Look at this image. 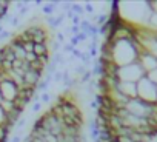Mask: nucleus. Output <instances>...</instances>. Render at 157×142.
Listing matches in <instances>:
<instances>
[{"mask_svg": "<svg viewBox=\"0 0 157 142\" xmlns=\"http://www.w3.org/2000/svg\"><path fill=\"white\" fill-rule=\"evenodd\" d=\"M125 108H126L128 113L132 114V116H137V117H142V119H149V117L152 116V113H154L155 105L148 104V102L142 101L140 97H136V99H131V101L126 104Z\"/></svg>", "mask_w": 157, "mask_h": 142, "instance_id": "nucleus-1", "label": "nucleus"}, {"mask_svg": "<svg viewBox=\"0 0 157 142\" xmlns=\"http://www.w3.org/2000/svg\"><path fill=\"white\" fill-rule=\"evenodd\" d=\"M26 33L33 37V42L34 43H46V39H48V34L45 31L43 26L40 25H31L26 28Z\"/></svg>", "mask_w": 157, "mask_h": 142, "instance_id": "nucleus-2", "label": "nucleus"}, {"mask_svg": "<svg viewBox=\"0 0 157 142\" xmlns=\"http://www.w3.org/2000/svg\"><path fill=\"white\" fill-rule=\"evenodd\" d=\"M23 81H25V87H31V88H36L37 84L42 81V71H37V69H29L25 73L23 76Z\"/></svg>", "mask_w": 157, "mask_h": 142, "instance_id": "nucleus-3", "label": "nucleus"}, {"mask_svg": "<svg viewBox=\"0 0 157 142\" xmlns=\"http://www.w3.org/2000/svg\"><path fill=\"white\" fill-rule=\"evenodd\" d=\"M119 91H122L126 97L129 99H136L139 97V93H137V84L136 82H120L119 87H117Z\"/></svg>", "mask_w": 157, "mask_h": 142, "instance_id": "nucleus-4", "label": "nucleus"}, {"mask_svg": "<svg viewBox=\"0 0 157 142\" xmlns=\"http://www.w3.org/2000/svg\"><path fill=\"white\" fill-rule=\"evenodd\" d=\"M37 57L40 56H46L48 53V43H34V51H33Z\"/></svg>", "mask_w": 157, "mask_h": 142, "instance_id": "nucleus-5", "label": "nucleus"}, {"mask_svg": "<svg viewBox=\"0 0 157 142\" xmlns=\"http://www.w3.org/2000/svg\"><path fill=\"white\" fill-rule=\"evenodd\" d=\"M48 87H49V82H48L46 79H42V81H40V82L37 84L36 90H37V91H40V93H46Z\"/></svg>", "mask_w": 157, "mask_h": 142, "instance_id": "nucleus-6", "label": "nucleus"}, {"mask_svg": "<svg viewBox=\"0 0 157 142\" xmlns=\"http://www.w3.org/2000/svg\"><path fill=\"white\" fill-rule=\"evenodd\" d=\"M86 34H88V37H96L97 34H100V26H97V25L93 23V25L90 26V30H88Z\"/></svg>", "mask_w": 157, "mask_h": 142, "instance_id": "nucleus-7", "label": "nucleus"}, {"mask_svg": "<svg viewBox=\"0 0 157 142\" xmlns=\"http://www.w3.org/2000/svg\"><path fill=\"white\" fill-rule=\"evenodd\" d=\"M91 79H93V73H91V69H90V71H86L82 77H78V84H88Z\"/></svg>", "mask_w": 157, "mask_h": 142, "instance_id": "nucleus-8", "label": "nucleus"}, {"mask_svg": "<svg viewBox=\"0 0 157 142\" xmlns=\"http://www.w3.org/2000/svg\"><path fill=\"white\" fill-rule=\"evenodd\" d=\"M93 23H91V20H88V19H82V22H80V31H83V33H88V30H90V26H91Z\"/></svg>", "mask_w": 157, "mask_h": 142, "instance_id": "nucleus-9", "label": "nucleus"}, {"mask_svg": "<svg viewBox=\"0 0 157 142\" xmlns=\"http://www.w3.org/2000/svg\"><path fill=\"white\" fill-rule=\"evenodd\" d=\"M56 71H57V63L54 60H51L48 63V66H46V74H54Z\"/></svg>", "mask_w": 157, "mask_h": 142, "instance_id": "nucleus-10", "label": "nucleus"}, {"mask_svg": "<svg viewBox=\"0 0 157 142\" xmlns=\"http://www.w3.org/2000/svg\"><path fill=\"white\" fill-rule=\"evenodd\" d=\"M74 71H75V74H77L78 77H82V76H83V74L86 73V68H85V65L82 63V65H78V66H75V69H74Z\"/></svg>", "mask_w": 157, "mask_h": 142, "instance_id": "nucleus-11", "label": "nucleus"}, {"mask_svg": "<svg viewBox=\"0 0 157 142\" xmlns=\"http://www.w3.org/2000/svg\"><path fill=\"white\" fill-rule=\"evenodd\" d=\"M37 60L40 62V65H43L45 68L48 66V63L51 62V59H49V54H46V56H40V57H37Z\"/></svg>", "mask_w": 157, "mask_h": 142, "instance_id": "nucleus-12", "label": "nucleus"}, {"mask_svg": "<svg viewBox=\"0 0 157 142\" xmlns=\"http://www.w3.org/2000/svg\"><path fill=\"white\" fill-rule=\"evenodd\" d=\"M90 57H99V46L96 45H90Z\"/></svg>", "mask_w": 157, "mask_h": 142, "instance_id": "nucleus-13", "label": "nucleus"}, {"mask_svg": "<svg viewBox=\"0 0 157 142\" xmlns=\"http://www.w3.org/2000/svg\"><path fill=\"white\" fill-rule=\"evenodd\" d=\"M51 102V94L49 93H42L40 94V104H49Z\"/></svg>", "mask_w": 157, "mask_h": 142, "instance_id": "nucleus-14", "label": "nucleus"}, {"mask_svg": "<svg viewBox=\"0 0 157 142\" xmlns=\"http://www.w3.org/2000/svg\"><path fill=\"white\" fill-rule=\"evenodd\" d=\"M52 81H54V82H57V84H59V82H63V73H62V71H59V69L56 71Z\"/></svg>", "mask_w": 157, "mask_h": 142, "instance_id": "nucleus-15", "label": "nucleus"}, {"mask_svg": "<svg viewBox=\"0 0 157 142\" xmlns=\"http://www.w3.org/2000/svg\"><path fill=\"white\" fill-rule=\"evenodd\" d=\"M66 17H65V13L63 14H59V16H56V28L57 26H60L62 23H63V20H65Z\"/></svg>", "mask_w": 157, "mask_h": 142, "instance_id": "nucleus-16", "label": "nucleus"}, {"mask_svg": "<svg viewBox=\"0 0 157 142\" xmlns=\"http://www.w3.org/2000/svg\"><path fill=\"white\" fill-rule=\"evenodd\" d=\"M62 48H63V53H71L72 54V51H74V46L71 43H65Z\"/></svg>", "mask_w": 157, "mask_h": 142, "instance_id": "nucleus-17", "label": "nucleus"}, {"mask_svg": "<svg viewBox=\"0 0 157 142\" xmlns=\"http://www.w3.org/2000/svg\"><path fill=\"white\" fill-rule=\"evenodd\" d=\"M40 108H42V104H40V102H34V104L31 105V111H33V113L40 111Z\"/></svg>", "mask_w": 157, "mask_h": 142, "instance_id": "nucleus-18", "label": "nucleus"}, {"mask_svg": "<svg viewBox=\"0 0 157 142\" xmlns=\"http://www.w3.org/2000/svg\"><path fill=\"white\" fill-rule=\"evenodd\" d=\"M75 37L78 39V42H85L86 39H90V37H88V34H86V33H83V31H82L80 34H78V36H75Z\"/></svg>", "mask_w": 157, "mask_h": 142, "instance_id": "nucleus-19", "label": "nucleus"}, {"mask_svg": "<svg viewBox=\"0 0 157 142\" xmlns=\"http://www.w3.org/2000/svg\"><path fill=\"white\" fill-rule=\"evenodd\" d=\"M90 107H91L93 110H96V111H99V108H100V104H99V102H97V101L94 99V101H91V102H90Z\"/></svg>", "mask_w": 157, "mask_h": 142, "instance_id": "nucleus-20", "label": "nucleus"}, {"mask_svg": "<svg viewBox=\"0 0 157 142\" xmlns=\"http://www.w3.org/2000/svg\"><path fill=\"white\" fill-rule=\"evenodd\" d=\"M72 57H74V59H80V57H82V51L78 49V48H74V51H72Z\"/></svg>", "mask_w": 157, "mask_h": 142, "instance_id": "nucleus-21", "label": "nucleus"}, {"mask_svg": "<svg viewBox=\"0 0 157 142\" xmlns=\"http://www.w3.org/2000/svg\"><path fill=\"white\" fill-rule=\"evenodd\" d=\"M71 6H72V3H62V5H60V8L65 11V14H66L68 11H71Z\"/></svg>", "mask_w": 157, "mask_h": 142, "instance_id": "nucleus-22", "label": "nucleus"}, {"mask_svg": "<svg viewBox=\"0 0 157 142\" xmlns=\"http://www.w3.org/2000/svg\"><path fill=\"white\" fill-rule=\"evenodd\" d=\"M83 10H85L86 13H90V14H94V6H93L91 3H86V5L83 6Z\"/></svg>", "mask_w": 157, "mask_h": 142, "instance_id": "nucleus-23", "label": "nucleus"}, {"mask_svg": "<svg viewBox=\"0 0 157 142\" xmlns=\"http://www.w3.org/2000/svg\"><path fill=\"white\" fill-rule=\"evenodd\" d=\"M56 40H57L59 43H63V40H65V36H63V33H62V31H59V33L56 34Z\"/></svg>", "mask_w": 157, "mask_h": 142, "instance_id": "nucleus-24", "label": "nucleus"}, {"mask_svg": "<svg viewBox=\"0 0 157 142\" xmlns=\"http://www.w3.org/2000/svg\"><path fill=\"white\" fill-rule=\"evenodd\" d=\"M69 43H71L74 48H77V45L80 43V42H78V39H77V37H69Z\"/></svg>", "mask_w": 157, "mask_h": 142, "instance_id": "nucleus-25", "label": "nucleus"}, {"mask_svg": "<svg viewBox=\"0 0 157 142\" xmlns=\"http://www.w3.org/2000/svg\"><path fill=\"white\" fill-rule=\"evenodd\" d=\"M60 48H62V43H59L57 40H54V42H52V51L57 53V49H60Z\"/></svg>", "mask_w": 157, "mask_h": 142, "instance_id": "nucleus-26", "label": "nucleus"}, {"mask_svg": "<svg viewBox=\"0 0 157 142\" xmlns=\"http://www.w3.org/2000/svg\"><path fill=\"white\" fill-rule=\"evenodd\" d=\"M28 10H29V6H23V8L19 11V17H23V16L28 13Z\"/></svg>", "mask_w": 157, "mask_h": 142, "instance_id": "nucleus-27", "label": "nucleus"}, {"mask_svg": "<svg viewBox=\"0 0 157 142\" xmlns=\"http://www.w3.org/2000/svg\"><path fill=\"white\" fill-rule=\"evenodd\" d=\"M10 36H11V33H10V31H3L2 34H0V42H2L3 39H6V37H10Z\"/></svg>", "mask_w": 157, "mask_h": 142, "instance_id": "nucleus-28", "label": "nucleus"}, {"mask_svg": "<svg viewBox=\"0 0 157 142\" xmlns=\"http://www.w3.org/2000/svg\"><path fill=\"white\" fill-rule=\"evenodd\" d=\"M11 142H22L20 134H14V136H13V139H11Z\"/></svg>", "mask_w": 157, "mask_h": 142, "instance_id": "nucleus-29", "label": "nucleus"}, {"mask_svg": "<svg viewBox=\"0 0 157 142\" xmlns=\"http://www.w3.org/2000/svg\"><path fill=\"white\" fill-rule=\"evenodd\" d=\"M74 16H75V14H74V13H72V11H68V13H66V14H65V17H66V19H71V20H72V19H74Z\"/></svg>", "mask_w": 157, "mask_h": 142, "instance_id": "nucleus-30", "label": "nucleus"}, {"mask_svg": "<svg viewBox=\"0 0 157 142\" xmlns=\"http://www.w3.org/2000/svg\"><path fill=\"white\" fill-rule=\"evenodd\" d=\"M11 23H13V26H17V25H19V17H14V19L11 20Z\"/></svg>", "mask_w": 157, "mask_h": 142, "instance_id": "nucleus-31", "label": "nucleus"}, {"mask_svg": "<svg viewBox=\"0 0 157 142\" xmlns=\"http://www.w3.org/2000/svg\"><path fill=\"white\" fill-rule=\"evenodd\" d=\"M36 5H37V6H43V3L40 2V0H37V2H36Z\"/></svg>", "mask_w": 157, "mask_h": 142, "instance_id": "nucleus-32", "label": "nucleus"}, {"mask_svg": "<svg viewBox=\"0 0 157 142\" xmlns=\"http://www.w3.org/2000/svg\"><path fill=\"white\" fill-rule=\"evenodd\" d=\"M3 31H5V30H3V26H2V25H0V34H2Z\"/></svg>", "mask_w": 157, "mask_h": 142, "instance_id": "nucleus-33", "label": "nucleus"}, {"mask_svg": "<svg viewBox=\"0 0 157 142\" xmlns=\"http://www.w3.org/2000/svg\"><path fill=\"white\" fill-rule=\"evenodd\" d=\"M111 142H119V139H117V137H114V139H113Z\"/></svg>", "mask_w": 157, "mask_h": 142, "instance_id": "nucleus-34", "label": "nucleus"}]
</instances>
